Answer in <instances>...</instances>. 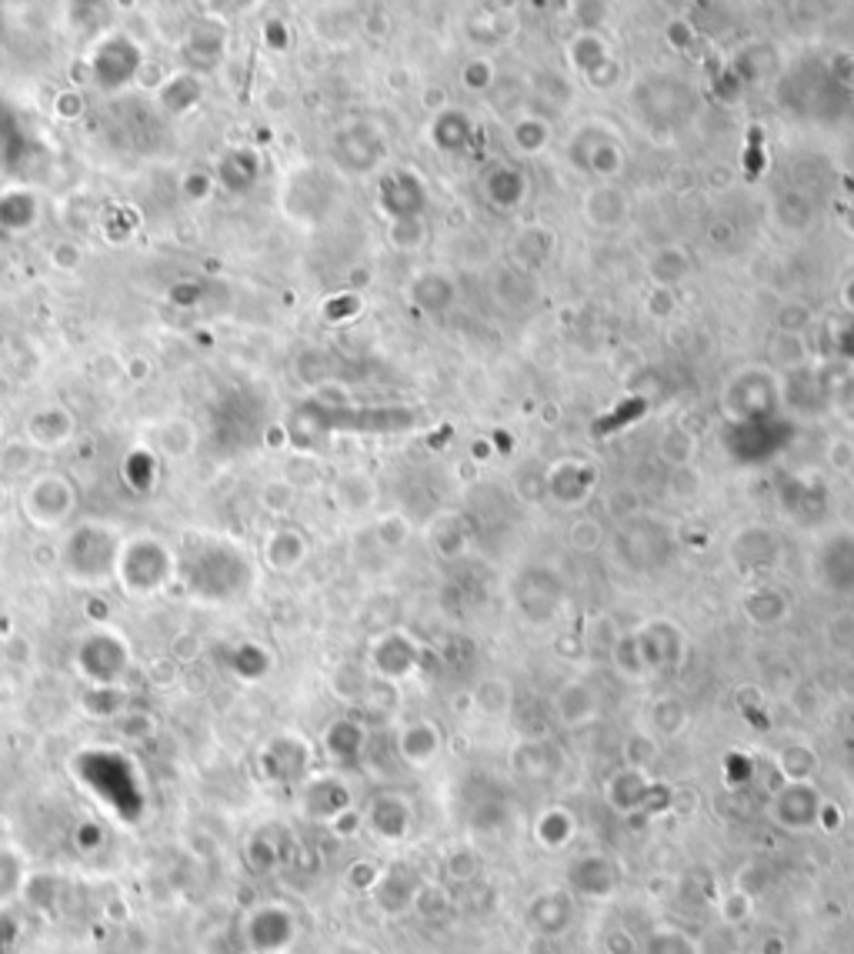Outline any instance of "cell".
I'll list each match as a JSON object with an SVG mask.
<instances>
[{
  "instance_id": "obj_1",
  "label": "cell",
  "mask_w": 854,
  "mask_h": 954,
  "mask_svg": "<svg viewBox=\"0 0 854 954\" xmlns=\"http://www.w3.org/2000/svg\"><path fill=\"white\" fill-rule=\"evenodd\" d=\"M240 937L251 954H284L298 941V914L284 901L251 904L240 918Z\"/></svg>"
},
{
  "instance_id": "obj_2",
  "label": "cell",
  "mask_w": 854,
  "mask_h": 954,
  "mask_svg": "<svg viewBox=\"0 0 854 954\" xmlns=\"http://www.w3.org/2000/svg\"><path fill=\"white\" fill-rule=\"evenodd\" d=\"M364 824H368L385 842H401L411 831V807L401 798H378L375 807L368 811V817H364Z\"/></svg>"
},
{
  "instance_id": "obj_3",
  "label": "cell",
  "mask_w": 854,
  "mask_h": 954,
  "mask_svg": "<svg viewBox=\"0 0 854 954\" xmlns=\"http://www.w3.org/2000/svg\"><path fill=\"white\" fill-rule=\"evenodd\" d=\"M571 885L591 898H604L615 891V871H612V861H607L604 855H584L571 865Z\"/></svg>"
},
{
  "instance_id": "obj_4",
  "label": "cell",
  "mask_w": 854,
  "mask_h": 954,
  "mask_svg": "<svg viewBox=\"0 0 854 954\" xmlns=\"http://www.w3.org/2000/svg\"><path fill=\"white\" fill-rule=\"evenodd\" d=\"M28 878H31L28 861L14 848H0V904H8L11 898L24 895Z\"/></svg>"
},
{
  "instance_id": "obj_5",
  "label": "cell",
  "mask_w": 854,
  "mask_h": 954,
  "mask_svg": "<svg viewBox=\"0 0 854 954\" xmlns=\"http://www.w3.org/2000/svg\"><path fill=\"white\" fill-rule=\"evenodd\" d=\"M574 838V817L564 811H548L538 821V842L544 848H564Z\"/></svg>"
},
{
  "instance_id": "obj_6",
  "label": "cell",
  "mask_w": 854,
  "mask_h": 954,
  "mask_svg": "<svg viewBox=\"0 0 854 954\" xmlns=\"http://www.w3.org/2000/svg\"><path fill=\"white\" fill-rule=\"evenodd\" d=\"M645 954H698V947L688 941V934H681L674 928H658V931H651Z\"/></svg>"
},
{
  "instance_id": "obj_7",
  "label": "cell",
  "mask_w": 854,
  "mask_h": 954,
  "mask_svg": "<svg viewBox=\"0 0 854 954\" xmlns=\"http://www.w3.org/2000/svg\"><path fill=\"white\" fill-rule=\"evenodd\" d=\"M752 908H755V898L742 888H731V895L721 901V918L724 924H742L752 918Z\"/></svg>"
},
{
  "instance_id": "obj_8",
  "label": "cell",
  "mask_w": 854,
  "mask_h": 954,
  "mask_svg": "<svg viewBox=\"0 0 854 954\" xmlns=\"http://www.w3.org/2000/svg\"><path fill=\"white\" fill-rule=\"evenodd\" d=\"M327 827H331V831L337 834V838H354V834H357V831L364 827V817H360V811L347 807V811H344V814H337V817H334V821H331Z\"/></svg>"
},
{
  "instance_id": "obj_9",
  "label": "cell",
  "mask_w": 854,
  "mask_h": 954,
  "mask_svg": "<svg viewBox=\"0 0 854 954\" xmlns=\"http://www.w3.org/2000/svg\"><path fill=\"white\" fill-rule=\"evenodd\" d=\"M347 881L357 888V891H375L378 888V881H381V868H375V865H354L350 868V875H347Z\"/></svg>"
}]
</instances>
